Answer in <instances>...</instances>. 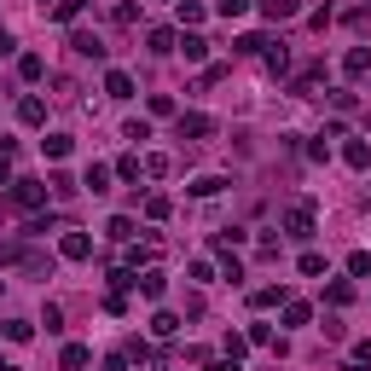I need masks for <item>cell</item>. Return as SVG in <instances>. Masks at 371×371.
Listing matches in <instances>:
<instances>
[{
  "mask_svg": "<svg viewBox=\"0 0 371 371\" xmlns=\"http://www.w3.org/2000/svg\"><path fill=\"white\" fill-rule=\"evenodd\" d=\"M81 186H87V192H111V168H105V163H93V168L81 174Z\"/></svg>",
  "mask_w": 371,
  "mask_h": 371,
  "instance_id": "7c38bea8",
  "label": "cell"
},
{
  "mask_svg": "<svg viewBox=\"0 0 371 371\" xmlns=\"http://www.w3.org/2000/svg\"><path fill=\"white\" fill-rule=\"evenodd\" d=\"M133 290H139V296H146V302H163V290H168V278H163L157 267H146V273H139V278H133Z\"/></svg>",
  "mask_w": 371,
  "mask_h": 371,
  "instance_id": "5b68a950",
  "label": "cell"
},
{
  "mask_svg": "<svg viewBox=\"0 0 371 371\" xmlns=\"http://www.w3.org/2000/svg\"><path fill=\"white\" fill-rule=\"evenodd\" d=\"M215 192H226L220 174H198V180H192V198H215Z\"/></svg>",
  "mask_w": 371,
  "mask_h": 371,
  "instance_id": "4fadbf2b",
  "label": "cell"
},
{
  "mask_svg": "<svg viewBox=\"0 0 371 371\" xmlns=\"http://www.w3.org/2000/svg\"><path fill=\"white\" fill-rule=\"evenodd\" d=\"M105 93H111V99H133V76L128 70H111L105 76Z\"/></svg>",
  "mask_w": 371,
  "mask_h": 371,
  "instance_id": "9c48e42d",
  "label": "cell"
},
{
  "mask_svg": "<svg viewBox=\"0 0 371 371\" xmlns=\"http://www.w3.org/2000/svg\"><path fill=\"white\" fill-rule=\"evenodd\" d=\"M250 302H255V308H273V302H285V290H278V285H267V290H255Z\"/></svg>",
  "mask_w": 371,
  "mask_h": 371,
  "instance_id": "83f0119b",
  "label": "cell"
},
{
  "mask_svg": "<svg viewBox=\"0 0 371 371\" xmlns=\"http://www.w3.org/2000/svg\"><path fill=\"white\" fill-rule=\"evenodd\" d=\"M41 6H46V0H41Z\"/></svg>",
  "mask_w": 371,
  "mask_h": 371,
  "instance_id": "d590c367",
  "label": "cell"
},
{
  "mask_svg": "<svg viewBox=\"0 0 371 371\" xmlns=\"http://www.w3.org/2000/svg\"><path fill=\"white\" fill-rule=\"evenodd\" d=\"M267 46H273L267 35H238V53H267Z\"/></svg>",
  "mask_w": 371,
  "mask_h": 371,
  "instance_id": "cb8c5ba5",
  "label": "cell"
},
{
  "mask_svg": "<svg viewBox=\"0 0 371 371\" xmlns=\"http://www.w3.org/2000/svg\"><path fill=\"white\" fill-rule=\"evenodd\" d=\"M70 46H76L81 59H105V41H99V35H87V29H76V35H70Z\"/></svg>",
  "mask_w": 371,
  "mask_h": 371,
  "instance_id": "ba28073f",
  "label": "cell"
},
{
  "mask_svg": "<svg viewBox=\"0 0 371 371\" xmlns=\"http://www.w3.org/2000/svg\"><path fill=\"white\" fill-rule=\"evenodd\" d=\"M41 146H46V157H53V163H64V157H70V133H46Z\"/></svg>",
  "mask_w": 371,
  "mask_h": 371,
  "instance_id": "9a60e30c",
  "label": "cell"
},
{
  "mask_svg": "<svg viewBox=\"0 0 371 371\" xmlns=\"http://www.w3.org/2000/svg\"><path fill=\"white\" fill-rule=\"evenodd\" d=\"M342 163H348V168H371V146H365V139H348V146H342Z\"/></svg>",
  "mask_w": 371,
  "mask_h": 371,
  "instance_id": "30bf717a",
  "label": "cell"
},
{
  "mask_svg": "<svg viewBox=\"0 0 371 371\" xmlns=\"http://www.w3.org/2000/svg\"><path fill=\"white\" fill-rule=\"evenodd\" d=\"M267 70H273V76L290 70V53H285V46H267Z\"/></svg>",
  "mask_w": 371,
  "mask_h": 371,
  "instance_id": "ffe728a7",
  "label": "cell"
},
{
  "mask_svg": "<svg viewBox=\"0 0 371 371\" xmlns=\"http://www.w3.org/2000/svg\"><path fill=\"white\" fill-rule=\"evenodd\" d=\"M146 41H151V53H174V41H180V35H174V29H151Z\"/></svg>",
  "mask_w": 371,
  "mask_h": 371,
  "instance_id": "ac0fdd59",
  "label": "cell"
},
{
  "mask_svg": "<svg viewBox=\"0 0 371 371\" xmlns=\"http://www.w3.org/2000/svg\"><path fill=\"white\" fill-rule=\"evenodd\" d=\"M174 133H180V139H209V133H215V122H209L203 111H180V122H174Z\"/></svg>",
  "mask_w": 371,
  "mask_h": 371,
  "instance_id": "6da1fadb",
  "label": "cell"
},
{
  "mask_svg": "<svg viewBox=\"0 0 371 371\" xmlns=\"http://www.w3.org/2000/svg\"><path fill=\"white\" fill-rule=\"evenodd\" d=\"M105 371H128V360H122V354H111V360H105Z\"/></svg>",
  "mask_w": 371,
  "mask_h": 371,
  "instance_id": "d6a6232c",
  "label": "cell"
},
{
  "mask_svg": "<svg viewBox=\"0 0 371 371\" xmlns=\"http://www.w3.org/2000/svg\"><path fill=\"white\" fill-rule=\"evenodd\" d=\"M308 319H313V308H308V302H290V296H285V325H308Z\"/></svg>",
  "mask_w": 371,
  "mask_h": 371,
  "instance_id": "e0dca14e",
  "label": "cell"
},
{
  "mask_svg": "<svg viewBox=\"0 0 371 371\" xmlns=\"http://www.w3.org/2000/svg\"><path fill=\"white\" fill-rule=\"evenodd\" d=\"M139 168H146L151 180H163V174H168V157H146V163H139Z\"/></svg>",
  "mask_w": 371,
  "mask_h": 371,
  "instance_id": "f546056e",
  "label": "cell"
},
{
  "mask_svg": "<svg viewBox=\"0 0 371 371\" xmlns=\"http://www.w3.org/2000/svg\"><path fill=\"white\" fill-rule=\"evenodd\" d=\"M209 371H238V360H215V365H209Z\"/></svg>",
  "mask_w": 371,
  "mask_h": 371,
  "instance_id": "836d02e7",
  "label": "cell"
},
{
  "mask_svg": "<svg viewBox=\"0 0 371 371\" xmlns=\"http://www.w3.org/2000/svg\"><path fill=\"white\" fill-rule=\"evenodd\" d=\"M174 46H180V53H186V59H192V64H203V59H209V41H203L198 29H186V35L174 41Z\"/></svg>",
  "mask_w": 371,
  "mask_h": 371,
  "instance_id": "8992f818",
  "label": "cell"
},
{
  "mask_svg": "<svg viewBox=\"0 0 371 371\" xmlns=\"http://www.w3.org/2000/svg\"><path fill=\"white\" fill-rule=\"evenodd\" d=\"M29 331H35L29 319H6V337H12V342H29Z\"/></svg>",
  "mask_w": 371,
  "mask_h": 371,
  "instance_id": "484cf974",
  "label": "cell"
},
{
  "mask_svg": "<svg viewBox=\"0 0 371 371\" xmlns=\"http://www.w3.org/2000/svg\"><path fill=\"white\" fill-rule=\"evenodd\" d=\"M354 365H371V342H354Z\"/></svg>",
  "mask_w": 371,
  "mask_h": 371,
  "instance_id": "1f68e13d",
  "label": "cell"
},
{
  "mask_svg": "<svg viewBox=\"0 0 371 371\" xmlns=\"http://www.w3.org/2000/svg\"><path fill=\"white\" fill-rule=\"evenodd\" d=\"M76 12H81V0H53V18H59V24H70Z\"/></svg>",
  "mask_w": 371,
  "mask_h": 371,
  "instance_id": "4316f807",
  "label": "cell"
},
{
  "mask_svg": "<svg viewBox=\"0 0 371 371\" xmlns=\"http://www.w3.org/2000/svg\"><path fill=\"white\" fill-rule=\"evenodd\" d=\"M111 238H122V244L133 238V220H128V215H116V220H111Z\"/></svg>",
  "mask_w": 371,
  "mask_h": 371,
  "instance_id": "f1b7e54d",
  "label": "cell"
},
{
  "mask_svg": "<svg viewBox=\"0 0 371 371\" xmlns=\"http://www.w3.org/2000/svg\"><path fill=\"white\" fill-rule=\"evenodd\" d=\"M285 232L290 238H313V203H290L285 209Z\"/></svg>",
  "mask_w": 371,
  "mask_h": 371,
  "instance_id": "7a4b0ae2",
  "label": "cell"
},
{
  "mask_svg": "<svg viewBox=\"0 0 371 371\" xmlns=\"http://www.w3.org/2000/svg\"><path fill=\"white\" fill-rule=\"evenodd\" d=\"M261 12H267L273 24H290V18L302 12V0H261Z\"/></svg>",
  "mask_w": 371,
  "mask_h": 371,
  "instance_id": "52a82bcc",
  "label": "cell"
},
{
  "mask_svg": "<svg viewBox=\"0 0 371 371\" xmlns=\"http://www.w3.org/2000/svg\"><path fill=\"white\" fill-rule=\"evenodd\" d=\"M302 273H308V278H319V273H325V255H313V250H308V255H302Z\"/></svg>",
  "mask_w": 371,
  "mask_h": 371,
  "instance_id": "4dcf8cb0",
  "label": "cell"
},
{
  "mask_svg": "<svg viewBox=\"0 0 371 371\" xmlns=\"http://www.w3.org/2000/svg\"><path fill=\"white\" fill-rule=\"evenodd\" d=\"M18 122H29V128H41V122H46V105L35 99V93H29V99H18Z\"/></svg>",
  "mask_w": 371,
  "mask_h": 371,
  "instance_id": "8fae6325",
  "label": "cell"
},
{
  "mask_svg": "<svg viewBox=\"0 0 371 371\" xmlns=\"http://www.w3.org/2000/svg\"><path fill=\"white\" fill-rule=\"evenodd\" d=\"M325 302H331V308H348V302H354V285H342V278H337V285L325 290Z\"/></svg>",
  "mask_w": 371,
  "mask_h": 371,
  "instance_id": "d6986e66",
  "label": "cell"
},
{
  "mask_svg": "<svg viewBox=\"0 0 371 371\" xmlns=\"http://www.w3.org/2000/svg\"><path fill=\"white\" fill-rule=\"evenodd\" d=\"M342 70H348V76H365V70H371V46H354V53L342 59Z\"/></svg>",
  "mask_w": 371,
  "mask_h": 371,
  "instance_id": "5bb4252c",
  "label": "cell"
},
{
  "mask_svg": "<svg viewBox=\"0 0 371 371\" xmlns=\"http://www.w3.org/2000/svg\"><path fill=\"white\" fill-rule=\"evenodd\" d=\"M348 273H354V278H371V250H354V255H348Z\"/></svg>",
  "mask_w": 371,
  "mask_h": 371,
  "instance_id": "44dd1931",
  "label": "cell"
},
{
  "mask_svg": "<svg viewBox=\"0 0 371 371\" xmlns=\"http://www.w3.org/2000/svg\"><path fill=\"white\" fill-rule=\"evenodd\" d=\"M81 365H87V348L70 342V348H64V371H81Z\"/></svg>",
  "mask_w": 371,
  "mask_h": 371,
  "instance_id": "603a6c76",
  "label": "cell"
},
{
  "mask_svg": "<svg viewBox=\"0 0 371 371\" xmlns=\"http://www.w3.org/2000/svg\"><path fill=\"white\" fill-rule=\"evenodd\" d=\"M18 76H24V81H41V76H46V64H41L35 53H24V59H18Z\"/></svg>",
  "mask_w": 371,
  "mask_h": 371,
  "instance_id": "2e32d148",
  "label": "cell"
},
{
  "mask_svg": "<svg viewBox=\"0 0 371 371\" xmlns=\"http://www.w3.org/2000/svg\"><path fill=\"white\" fill-rule=\"evenodd\" d=\"M215 12H220V18H244L250 0H215Z\"/></svg>",
  "mask_w": 371,
  "mask_h": 371,
  "instance_id": "7402d4cb",
  "label": "cell"
},
{
  "mask_svg": "<svg viewBox=\"0 0 371 371\" xmlns=\"http://www.w3.org/2000/svg\"><path fill=\"white\" fill-rule=\"evenodd\" d=\"M59 255H64V261H87V255H93V238H87V232H64V238H59Z\"/></svg>",
  "mask_w": 371,
  "mask_h": 371,
  "instance_id": "277c9868",
  "label": "cell"
},
{
  "mask_svg": "<svg viewBox=\"0 0 371 371\" xmlns=\"http://www.w3.org/2000/svg\"><path fill=\"white\" fill-rule=\"evenodd\" d=\"M12 203L18 209H41L46 203V186L41 180H12Z\"/></svg>",
  "mask_w": 371,
  "mask_h": 371,
  "instance_id": "3957f363",
  "label": "cell"
},
{
  "mask_svg": "<svg viewBox=\"0 0 371 371\" xmlns=\"http://www.w3.org/2000/svg\"><path fill=\"white\" fill-rule=\"evenodd\" d=\"M0 186H12V168H6V157H0Z\"/></svg>",
  "mask_w": 371,
  "mask_h": 371,
  "instance_id": "e575fe53",
  "label": "cell"
},
{
  "mask_svg": "<svg viewBox=\"0 0 371 371\" xmlns=\"http://www.w3.org/2000/svg\"><path fill=\"white\" fill-rule=\"evenodd\" d=\"M151 331H157V337H174V331H180V319H174V313H157V319H151Z\"/></svg>",
  "mask_w": 371,
  "mask_h": 371,
  "instance_id": "d4e9b609",
  "label": "cell"
}]
</instances>
